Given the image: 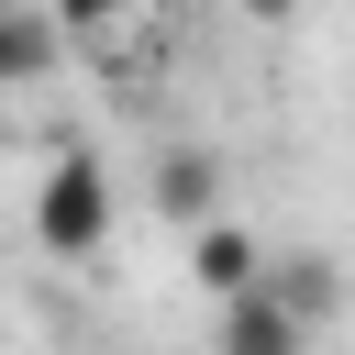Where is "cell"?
Masks as SVG:
<instances>
[{"label": "cell", "mask_w": 355, "mask_h": 355, "mask_svg": "<svg viewBox=\"0 0 355 355\" xmlns=\"http://www.w3.org/2000/svg\"><path fill=\"white\" fill-rule=\"evenodd\" d=\"M33 244L67 255V266L111 244V178H100V155H55L33 178Z\"/></svg>", "instance_id": "obj_1"}, {"label": "cell", "mask_w": 355, "mask_h": 355, "mask_svg": "<svg viewBox=\"0 0 355 355\" xmlns=\"http://www.w3.org/2000/svg\"><path fill=\"white\" fill-rule=\"evenodd\" d=\"M300 344H311V322H300V311H288L266 277L222 300V355H300Z\"/></svg>", "instance_id": "obj_2"}, {"label": "cell", "mask_w": 355, "mask_h": 355, "mask_svg": "<svg viewBox=\"0 0 355 355\" xmlns=\"http://www.w3.org/2000/svg\"><path fill=\"white\" fill-rule=\"evenodd\" d=\"M189 277H200L211 300H233V288H255V277H266V255H255V233L200 222V233H189Z\"/></svg>", "instance_id": "obj_3"}, {"label": "cell", "mask_w": 355, "mask_h": 355, "mask_svg": "<svg viewBox=\"0 0 355 355\" xmlns=\"http://www.w3.org/2000/svg\"><path fill=\"white\" fill-rule=\"evenodd\" d=\"M55 44H67L55 11H0V78H11V89H33V78L55 67Z\"/></svg>", "instance_id": "obj_4"}, {"label": "cell", "mask_w": 355, "mask_h": 355, "mask_svg": "<svg viewBox=\"0 0 355 355\" xmlns=\"http://www.w3.org/2000/svg\"><path fill=\"white\" fill-rule=\"evenodd\" d=\"M211 189H222V166H211V155H166V166H155L166 222H211Z\"/></svg>", "instance_id": "obj_5"}, {"label": "cell", "mask_w": 355, "mask_h": 355, "mask_svg": "<svg viewBox=\"0 0 355 355\" xmlns=\"http://www.w3.org/2000/svg\"><path fill=\"white\" fill-rule=\"evenodd\" d=\"M266 288H277V300H288V311H300V322H322V311H333V300H344V277H333V266H322V255H277V266H266Z\"/></svg>", "instance_id": "obj_6"}, {"label": "cell", "mask_w": 355, "mask_h": 355, "mask_svg": "<svg viewBox=\"0 0 355 355\" xmlns=\"http://www.w3.org/2000/svg\"><path fill=\"white\" fill-rule=\"evenodd\" d=\"M44 11H55V22H67V33H100V22H122V11H133V0H44Z\"/></svg>", "instance_id": "obj_7"}, {"label": "cell", "mask_w": 355, "mask_h": 355, "mask_svg": "<svg viewBox=\"0 0 355 355\" xmlns=\"http://www.w3.org/2000/svg\"><path fill=\"white\" fill-rule=\"evenodd\" d=\"M244 11H255V22H288V11H300V0H244Z\"/></svg>", "instance_id": "obj_8"}]
</instances>
